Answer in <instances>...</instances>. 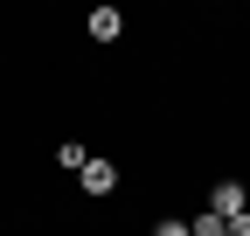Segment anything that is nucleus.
<instances>
[{
    "label": "nucleus",
    "mask_w": 250,
    "mask_h": 236,
    "mask_svg": "<svg viewBox=\"0 0 250 236\" xmlns=\"http://www.w3.org/2000/svg\"><path fill=\"white\" fill-rule=\"evenodd\" d=\"M77 181H83V195H98V201H104V195L118 188V167H111V160H90V167L77 174Z\"/></svg>",
    "instance_id": "f03ea898"
},
{
    "label": "nucleus",
    "mask_w": 250,
    "mask_h": 236,
    "mask_svg": "<svg viewBox=\"0 0 250 236\" xmlns=\"http://www.w3.org/2000/svg\"><path fill=\"white\" fill-rule=\"evenodd\" d=\"M229 236H250V216H236V222H229Z\"/></svg>",
    "instance_id": "39448f33"
},
{
    "label": "nucleus",
    "mask_w": 250,
    "mask_h": 236,
    "mask_svg": "<svg viewBox=\"0 0 250 236\" xmlns=\"http://www.w3.org/2000/svg\"><path fill=\"white\" fill-rule=\"evenodd\" d=\"M56 167H62V174H83V167H90V153H83L77 139H62V146H56Z\"/></svg>",
    "instance_id": "20e7f679"
},
{
    "label": "nucleus",
    "mask_w": 250,
    "mask_h": 236,
    "mask_svg": "<svg viewBox=\"0 0 250 236\" xmlns=\"http://www.w3.org/2000/svg\"><path fill=\"white\" fill-rule=\"evenodd\" d=\"M83 28H90V42H118V35H125V14H118V7H90Z\"/></svg>",
    "instance_id": "7ed1b4c3"
},
{
    "label": "nucleus",
    "mask_w": 250,
    "mask_h": 236,
    "mask_svg": "<svg viewBox=\"0 0 250 236\" xmlns=\"http://www.w3.org/2000/svg\"><path fill=\"white\" fill-rule=\"evenodd\" d=\"M208 209L223 216V222H236V216H250V188H243V181H215V188H208Z\"/></svg>",
    "instance_id": "f257e3e1"
}]
</instances>
